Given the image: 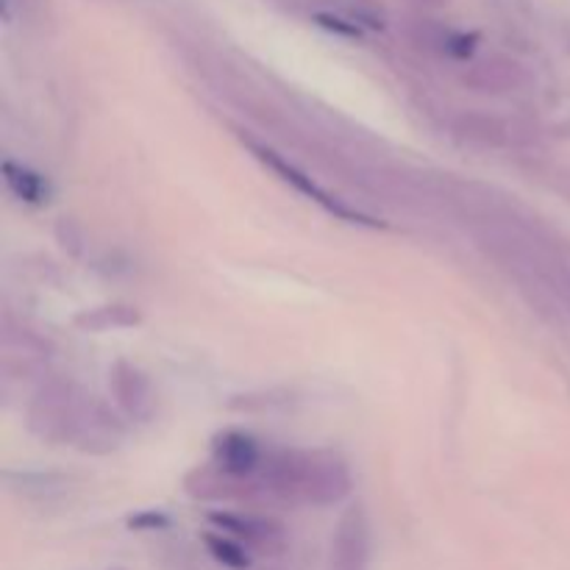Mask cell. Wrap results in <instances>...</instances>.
Here are the masks:
<instances>
[{"label": "cell", "mask_w": 570, "mask_h": 570, "mask_svg": "<svg viewBox=\"0 0 570 570\" xmlns=\"http://www.w3.org/2000/svg\"><path fill=\"white\" fill-rule=\"evenodd\" d=\"M262 484L293 504L332 507L351 493V473L343 460L321 451H278L262 465Z\"/></svg>", "instance_id": "obj_1"}, {"label": "cell", "mask_w": 570, "mask_h": 570, "mask_svg": "<svg viewBox=\"0 0 570 570\" xmlns=\"http://www.w3.org/2000/svg\"><path fill=\"white\" fill-rule=\"evenodd\" d=\"M87 399L72 382H48L28 406V426L48 443H70Z\"/></svg>", "instance_id": "obj_2"}, {"label": "cell", "mask_w": 570, "mask_h": 570, "mask_svg": "<svg viewBox=\"0 0 570 570\" xmlns=\"http://www.w3.org/2000/svg\"><path fill=\"white\" fill-rule=\"evenodd\" d=\"M209 521L217 532L228 534L256 554H282L287 549V529L267 515H243V512H212Z\"/></svg>", "instance_id": "obj_3"}, {"label": "cell", "mask_w": 570, "mask_h": 570, "mask_svg": "<svg viewBox=\"0 0 570 570\" xmlns=\"http://www.w3.org/2000/svg\"><path fill=\"white\" fill-rule=\"evenodd\" d=\"M248 145H250V150H254L256 159L265 161V165L271 167V170L278 173V178H282V181L293 184V187L298 189V193H304L306 198L315 200L317 206H323V209H326L328 215L340 217V220H345V223H356V226H371V228L382 226V223L371 220V217L362 215V212L351 209V206L343 204V200L332 198V195H328L326 189H321L315 181H312V176H306V173H301L298 167L289 165L287 159H282V156H278L276 150L265 148V145H256V142H248Z\"/></svg>", "instance_id": "obj_4"}, {"label": "cell", "mask_w": 570, "mask_h": 570, "mask_svg": "<svg viewBox=\"0 0 570 570\" xmlns=\"http://www.w3.org/2000/svg\"><path fill=\"white\" fill-rule=\"evenodd\" d=\"M371 568V521L362 507H351L340 518L332 538L328 570H367Z\"/></svg>", "instance_id": "obj_5"}, {"label": "cell", "mask_w": 570, "mask_h": 570, "mask_svg": "<svg viewBox=\"0 0 570 570\" xmlns=\"http://www.w3.org/2000/svg\"><path fill=\"white\" fill-rule=\"evenodd\" d=\"M109 390L115 395L117 406L126 412L131 421H150L156 412V395L150 387V379L131 362H115L109 371Z\"/></svg>", "instance_id": "obj_6"}, {"label": "cell", "mask_w": 570, "mask_h": 570, "mask_svg": "<svg viewBox=\"0 0 570 570\" xmlns=\"http://www.w3.org/2000/svg\"><path fill=\"white\" fill-rule=\"evenodd\" d=\"M122 440V426L104 404H95L87 401L81 412V421H78L76 432H72L70 443L76 449L87 451V454H109L120 445Z\"/></svg>", "instance_id": "obj_7"}, {"label": "cell", "mask_w": 570, "mask_h": 570, "mask_svg": "<svg viewBox=\"0 0 570 570\" xmlns=\"http://www.w3.org/2000/svg\"><path fill=\"white\" fill-rule=\"evenodd\" d=\"M465 87L476 89L484 95H504L512 89L523 87L527 81V70L518 65L515 59H507V56H490V59L473 61L471 67L462 76Z\"/></svg>", "instance_id": "obj_8"}, {"label": "cell", "mask_w": 570, "mask_h": 570, "mask_svg": "<svg viewBox=\"0 0 570 570\" xmlns=\"http://www.w3.org/2000/svg\"><path fill=\"white\" fill-rule=\"evenodd\" d=\"M265 451L250 434L245 432H226L215 443V468L234 479H245L265 465Z\"/></svg>", "instance_id": "obj_9"}, {"label": "cell", "mask_w": 570, "mask_h": 570, "mask_svg": "<svg viewBox=\"0 0 570 570\" xmlns=\"http://www.w3.org/2000/svg\"><path fill=\"white\" fill-rule=\"evenodd\" d=\"M187 493L200 501H232L248 495V484L245 479H234L223 473L220 468H204V471H193L184 482Z\"/></svg>", "instance_id": "obj_10"}, {"label": "cell", "mask_w": 570, "mask_h": 570, "mask_svg": "<svg viewBox=\"0 0 570 570\" xmlns=\"http://www.w3.org/2000/svg\"><path fill=\"white\" fill-rule=\"evenodd\" d=\"M456 128H460L462 137L473 139V142L482 145H504L507 142V122L499 120L493 115H462L456 120Z\"/></svg>", "instance_id": "obj_11"}, {"label": "cell", "mask_w": 570, "mask_h": 570, "mask_svg": "<svg viewBox=\"0 0 570 570\" xmlns=\"http://www.w3.org/2000/svg\"><path fill=\"white\" fill-rule=\"evenodd\" d=\"M206 549H209V554L215 557L220 566L232 568V570H248L250 568V551L245 549L243 543H237L234 538H228V534L223 532H212L204 538Z\"/></svg>", "instance_id": "obj_12"}, {"label": "cell", "mask_w": 570, "mask_h": 570, "mask_svg": "<svg viewBox=\"0 0 570 570\" xmlns=\"http://www.w3.org/2000/svg\"><path fill=\"white\" fill-rule=\"evenodd\" d=\"M6 181H9L11 193L22 200H31V204H42L48 200V184L42 176L26 170V167H17L11 161H6Z\"/></svg>", "instance_id": "obj_13"}, {"label": "cell", "mask_w": 570, "mask_h": 570, "mask_svg": "<svg viewBox=\"0 0 570 570\" xmlns=\"http://www.w3.org/2000/svg\"><path fill=\"white\" fill-rule=\"evenodd\" d=\"M139 315L131 312L128 306H104V309H95V312H83V315L76 317L78 326L83 328H109V326H131L137 323Z\"/></svg>", "instance_id": "obj_14"}, {"label": "cell", "mask_w": 570, "mask_h": 570, "mask_svg": "<svg viewBox=\"0 0 570 570\" xmlns=\"http://www.w3.org/2000/svg\"><path fill=\"white\" fill-rule=\"evenodd\" d=\"M317 20H321L323 26H328V28H337L340 33H348V37H354V33H360V28L348 26V22L337 20V17H326V14H321V17H317Z\"/></svg>", "instance_id": "obj_15"}, {"label": "cell", "mask_w": 570, "mask_h": 570, "mask_svg": "<svg viewBox=\"0 0 570 570\" xmlns=\"http://www.w3.org/2000/svg\"><path fill=\"white\" fill-rule=\"evenodd\" d=\"M142 523H148V527H167V518H161V515H142V518H137V521H131V527H142Z\"/></svg>", "instance_id": "obj_16"}, {"label": "cell", "mask_w": 570, "mask_h": 570, "mask_svg": "<svg viewBox=\"0 0 570 570\" xmlns=\"http://www.w3.org/2000/svg\"><path fill=\"white\" fill-rule=\"evenodd\" d=\"M421 6H432V9H440V6H445L449 0H417Z\"/></svg>", "instance_id": "obj_17"}, {"label": "cell", "mask_w": 570, "mask_h": 570, "mask_svg": "<svg viewBox=\"0 0 570 570\" xmlns=\"http://www.w3.org/2000/svg\"><path fill=\"white\" fill-rule=\"evenodd\" d=\"M115 570H120V568H115Z\"/></svg>", "instance_id": "obj_18"}]
</instances>
